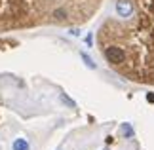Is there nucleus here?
<instances>
[{
    "instance_id": "1",
    "label": "nucleus",
    "mask_w": 154,
    "mask_h": 150,
    "mask_svg": "<svg viewBox=\"0 0 154 150\" xmlns=\"http://www.w3.org/2000/svg\"><path fill=\"white\" fill-rule=\"evenodd\" d=\"M95 40L116 74L137 84H154V23L139 15L106 19Z\"/></svg>"
},
{
    "instance_id": "6",
    "label": "nucleus",
    "mask_w": 154,
    "mask_h": 150,
    "mask_svg": "<svg viewBox=\"0 0 154 150\" xmlns=\"http://www.w3.org/2000/svg\"><path fill=\"white\" fill-rule=\"evenodd\" d=\"M122 131L126 133V137H131L133 135V129H131V125H129V124H124L122 125Z\"/></svg>"
},
{
    "instance_id": "4",
    "label": "nucleus",
    "mask_w": 154,
    "mask_h": 150,
    "mask_svg": "<svg viewBox=\"0 0 154 150\" xmlns=\"http://www.w3.org/2000/svg\"><path fill=\"white\" fill-rule=\"evenodd\" d=\"M80 57H82V61L86 63V67H90L91 70H95V69H97V65H95V61H93V59H91L90 55H88L86 51H82V53H80Z\"/></svg>"
},
{
    "instance_id": "5",
    "label": "nucleus",
    "mask_w": 154,
    "mask_h": 150,
    "mask_svg": "<svg viewBox=\"0 0 154 150\" xmlns=\"http://www.w3.org/2000/svg\"><path fill=\"white\" fill-rule=\"evenodd\" d=\"M61 101H63L65 105H69L70 109H74V101H72V99H69V97H67V95H65V93H61Z\"/></svg>"
},
{
    "instance_id": "2",
    "label": "nucleus",
    "mask_w": 154,
    "mask_h": 150,
    "mask_svg": "<svg viewBox=\"0 0 154 150\" xmlns=\"http://www.w3.org/2000/svg\"><path fill=\"white\" fill-rule=\"evenodd\" d=\"M114 10H116L118 17H122V19H129L135 14V6H133L131 0H116Z\"/></svg>"
},
{
    "instance_id": "3",
    "label": "nucleus",
    "mask_w": 154,
    "mask_h": 150,
    "mask_svg": "<svg viewBox=\"0 0 154 150\" xmlns=\"http://www.w3.org/2000/svg\"><path fill=\"white\" fill-rule=\"evenodd\" d=\"M14 150H31V145H29L27 139H15L14 145H11Z\"/></svg>"
},
{
    "instance_id": "7",
    "label": "nucleus",
    "mask_w": 154,
    "mask_h": 150,
    "mask_svg": "<svg viewBox=\"0 0 154 150\" xmlns=\"http://www.w3.org/2000/svg\"><path fill=\"white\" fill-rule=\"evenodd\" d=\"M146 99H149L150 103H154V95H146Z\"/></svg>"
}]
</instances>
